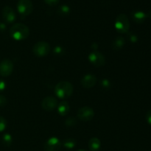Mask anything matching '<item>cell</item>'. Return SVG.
<instances>
[{"label": "cell", "instance_id": "obj_1", "mask_svg": "<svg viewBox=\"0 0 151 151\" xmlns=\"http://www.w3.org/2000/svg\"><path fill=\"white\" fill-rule=\"evenodd\" d=\"M10 35L15 41H23L29 37V29L24 24L16 23L10 27Z\"/></svg>", "mask_w": 151, "mask_h": 151}, {"label": "cell", "instance_id": "obj_2", "mask_svg": "<svg viewBox=\"0 0 151 151\" xmlns=\"http://www.w3.org/2000/svg\"><path fill=\"white\" fill-rule=\"evenodd\" d=\"M74 87L69 81H60L55 87V93L58 98L65 100L72 95Z\"/></svg>", "mask_w": 151, "mask_h": 151}, {"label": "cell", "instance_id": "obj_3", "mask_svg": "<svg viewBox=\"0 0 151 151\" xmlns=\"http://www.w3.org/2000/svg\"><path fill=\"white\" fill-rule=\"evenodd\" d=\"M116 30L120 34L128 33L130 29V22L128 17L124 13L118 15L114 23Z\"/></svg>", "mask_w": 151, "mask_h": 151}, {"label": "cell", "instance_id": "obj_4", "mask_svg": "<svg viewBox=\"0 0 151 151\" xmlns=\"http://www.w3.org/2000/svg\"><path fill=\"white\" fill-rule=\"evenodd\" d=\"M17 10L22 17L29 16L33 11V4L31 0H19L17 3Z\"/></svg>", "mask_w": 151, "mask_h": 151}, {"label": "cell", "instance_id": "obj_5", "mask_svg": "<svg viewBox=\"0 0 151 151\" xmlns=\"http://www.w3.org/2000/svg\"><path fill=\"white\" fill-rule=\"evenodd\" d=\"M51 47L47 42L45 41H38L32 48V52L36 57L43 58L50 52Z\"/></svg>", "mask_w": 151, "mask_h": 151}, {"label": "cell", "instance_id": "obj_6", "mask_svg": "<svg viewBox=\"0 0 151 151\" xmlns=\"http://www.w3.org/2000/svg\"><path fill=\"white\" fill-rule=\"evenodd\" d=\"M88 60L93 66L101 67L106 64V58L100 52L94 50L88 55Z\"/></svg>", "mask_w": 151, "mask_h": 151}, {"label": "cell", "instance_id": "obj_7", "mask_svg": "<svg viewBox=\"0 0 151 151\" xmlns=\"http://www.w3.org/2000/svg\"><path fill=\"white\" fill-rule=\"evenodd\" d=\"M94 116V111L93 109L88 106H83L77 112V117L81 121L88 122L91 120Z\"/></svg>", "mask_w": 151, "mask_h": 151}, {"label": "cell", "instance_id": "obj_8", "mask_svg": "<svg viewBox=\"0 0 151 151\" xmlns=\"http://www.w3.org/2000/svg\"><path fill=\"white\" fill-rule=\"evenodd\" d=\"M62 147V142L58 138L53 137L47 139L44 144V149L45 151H59Z\"/></svg>", "mask_w": 151, "mask_h": 151}, {"label": "cell", "instance_id": "obj_9", "mask_svg": "<svg viewBox=\"0 0 151 151\" xmlns=\"http://www.w3.org/2000/svg\"><path fill=\"white\" fill-rule=\"evenodd\" d=\"M13 63L10 59H4L0 63V75L1 77H8L13 71Z\"/></svg>", "mask_w": 151, "mask_h": 151}, {"label": "cell", "instance_id": "obj_10", "mask_svg": "<svg viewBox=\"0 0 151 151\" xmlns=\"http://www.w3.org/2000/svg\"><path fill=\"white\" fill-rule=\"evenodd\" d=\"M58 100L54 97H46L41 102V107L47 111H52L58 107Z\"/></svg>", "mask_w": 151, "mask_h": 151}, {"label": "cell", "instance_id": "obj_11", "mask_svg": "<svg viewBox=\"0 0 151 151\" xmlns=\"http://www.w3.org/2000/svg\"><path fill=\"white\" fill-rule=\"evenodd\" d=\"M1 15L4 22L8 24L13 23L16 19V15L13 9L10 6H5L2 9Z\"/></svg>", "mask_w": 151, "mask_h": 151}, {"label": "cell", "instance_id": "obj_12", "mask_svg": "<svg viewBox=\"0 0 151 151\" xmlns=\"http://www.w3.org/2000/svg\"><path fill=\"white\" fill-rule=\"evenodd\" d=\"M97 81V79L95 75L92 74H87L81 78V84L83 88H91L96 85Z\"/></svg>", "mask_w": 151, "mask_h": 151}, {"label": "cell", "instance_id": "obj_13", "mask_svg": "<svg viewBox=\"0 0 151 151\" xmlns=\"http://www.w3.org/2000/svg\"><path fill=\"white\" fill-rule=\"evenodd\" d=\"M58 112L60 116H66L69 114V111H70V106L69 104L66 101L63 100L61 101L58 105Z\"/></svg>", "mask_w": 151, "mask_h": 151}, {"label": "cell", "instance_id": "obj_14", "mask_svg": "<svg viewBox=\"0 0 151 151\" xmlns=\"http://www.w3.org/2000/svg\"><path fill=\"white\" fill-rule=\"evenodd\" d=\"M88 147L91 151H98L101 147V142L98 138H91L88 142Z\"/></svg>", "mask_w": 151, "mask_h": 151}, {"label": "cell", "instance_id": "obj_15", "mask_svg": "<svg viewBox=\"0 0 151 151\" xmlns=\"http://www.w3.org/2000/svg\"><path fill=\"white\" fill-rule=\"evenodd\" d=\"M125 44V40L123 37L118 36L115 38L111 44V48L114 50H119L123 48Z\"/></svg>", "mask_w": 151, "mask_h": 151}, {"label": "cell", "instance_id": "obj_16", "mask_svg": "<svg viewBox=\"0 0 151 151\" xmlns=\"http://www.w3.org/2000/svg\"><path fill=\"white\" fill-rule=\"evenodd\" d=\"M147 18V15L144 12L140 11V10H137V11L134 12L132 13V19L136 23L141 24L145 22V20Z\"/></svg>", "mask_w": 151, "mask_h": 151}, {"label": "cell", "instance_id": "obj_17", "mask_svg": "<svg viewBox=\"0 0 151 151\" xmlns=\"http://www.w3.org/2000/svg\"><path fill=\"white\" fill-rule=\"evenodd\" d=\"M62 145L66 149H73L76 146V140L73 138L66 139L64 141L62 142Z\"/></svg>", "mask_w": 151, "mask_h": 151}, {"label": "cell", "instance_id": "obj_18", "mask_svg": "<svg viewBox=\"0 0 151 151\" xmlns=\"http://www.w3.org/2000/svg\"><path fill=\"white\" fill-rule=\"evenodd\" d=\"M58 13L61 16H66L70 13V7L66 4L60 6L58 9Z\"/></svg>", "mask_w": 151, "mask_h": 151}, {"label": "cell", "instance_id": "obj_19", "mask_svg": "<svg viewBox=\"0 0 151 151\" xmlns=\"http://www.w3.org/2000/svg\"><path fill=\"white\" fill-rule=\"evenodd\" d=\"M1 141H2L3 145L4 146L9 147L13 142V137L10 134H5L3 135L2 138H1Z\"/></svg>", "mask_w": 151, "mask_h": 151}, {"label": "cell", "instance_id": "obj_20", "mask_svg": "<svg viewBox=\"0 0 151 151\" xmlns=\"http://www.w3.org/2000/svg\"><path fill=\"white\" fill-rule=\"evenodd\" d=\"M77 122H78L77 119H75L74 116H70L65 121V125L67 127H72L76 125Z\"/></svg>", "mask_w": 151, "mask_h": 151}, {"label": "cell", "instance_id": "obj_21", "mask_svg": "<svg viewBox=\"0 0 151 151\" xmlns=\"http://www.w3.org/2000/svg\"><path fill=\"white\" fill-rule=\"evenodd\" d=\"M7 126V122L3 116H0V133L3 132Z\"/></svg>", "mask_w": 151, "mask_h": 151}, {"label": "cell", "instance_id": "obj_22", "mask_svg": "<svg viewBox=\"0 0 151 151\" xmlns=\"http://www.w3.org/2000/svg\"><path fill=\"white\" fill-rule=\"evenodd\" d=\"M53 52H54V54L57 55H62L63 53V47H61L60 46H56L54 48V50H53Z\"/></svg>", "mask_w": 151, "mask_h": 151}, {"label": "cell", "instance_id": "obj_23", "mask_svg": "<svg viewBox=\"0 0 151 151\" xmlns=\"http://www.w3.org/2000/svg\"><path fill=\"white\" fill-rule=\"evenodd\" d=\"M128 38L129 41L132 43H136L138 41V37L134 33H128Z\"/></svg>", "mask_w": 151, "mask_h": 151}, {"label": "cell", "instance_id": "obj_24", "mask_svg": "<svg viewBox=\"0 0 151 151\" xmlns=\"http://www.w3.org/2000/svg\"><path fill=\"white\" fill-rule=\"evenodd\" d=\"M100 84H101L102 88H109V87L111 86L110 81H109V80H107V79L102 80Z\"/></svg>", "mask_w": 151, "mask_h": 151}, {"label": "cell", "instance_id": "obj_25", "mask_svg": "<svg viewBox=\"0 0 151 151\" xmlns=\"http://www.w3.org/2000/svg\"><path fill=\"white\" fill-rule=\"evenodd\" d=\"M7 104V100L4 95L0 94V107H4Z\"/></svg>", "mask_w": 151, "mask_h": 151}, {"label": "cell", "instance_id": "obj_26", "mask_svg": "<svg viewBox=\"0 0 151 151\" xmlns=\"http://www.w3.org/2000/svg\"><path fill=\"white\" fill-rule=\"evenodd\" d=\"M44 2L50 6H55L58 4L60 1V0H44Z\"/></svg>", "mask_w": 151, "mask_h": 151}, {"label": "cell", "instance_id": "obj_27", "mask_svg": "<svg viewBox=\"0 0 151 151\" xmlns=\"http://www.w3.org/2000/svg\"><path fill=\"white\" fill-rule=\"evenodd\" d=\"M6 83L3 80H0V92H2L6 88Z\"/></svg>", "mask_w": 151, "mask_h": 151}, {"label": "cell", "instance_id": "obj_28", "mask_svg": "<svg viewBox=\"0 0 151 151\" xmlns=\"http://www.w3.org/2000/svg\"><path fill=\"white\" fill-rule=\"evenodd\" d=\"M146 120H147V123L151 125V109H150L146 114Z\"/></svg>", "mask_w": 151, "mask_h": 151}, {"label": "cell", "instance_id": "obj_29", "mask_svg": "<svg viewBox=\"0 0 151 151\" xmlns=\"http://www.w3.org/2000/svg\"><path fill=\"white\" fill-rule=\"evenodd\" d=\"M6 30V25L2 22H0V32Z\"/></svg>", "mask_w": 151, "mask_h": 151}, {"label": "cell", "instance_id": "obj_30", "mask_svg": "<svg viewBox=\"0 0 151 151\" xmlns=\"http://www.w3.org/2000/svg\"><path fill=\"white\" fill-rule=\"evenodd\" d=\"M147 15V17H150V18H151V11H150L148 13V14H146Z\"/></svg>", "mask_w": 151, "mask_h": 151}, {"label": "cell", "instance_id": "obj_31", "mask_svg": "<svg viewBox=\"0 0 151 151\" xmlns=\"http://www.w3.org/2000/svg\"><path fill=\"white\" fill-rule=\"evenodd\" d=\"M76 151H86V150H83V149H79V150H76Z\"/></svg>", "mask_w": 151, "mask_h": 151}]
</instances>
